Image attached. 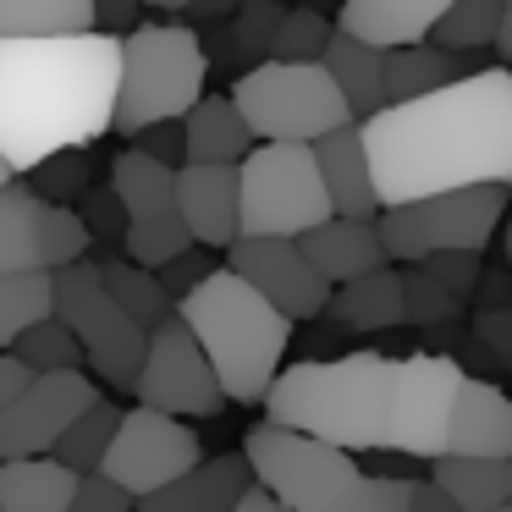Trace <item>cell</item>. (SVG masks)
I'll return each mask as SVG.
<instances>
[{
    "label": "cell",
    "instance_id": "obj_55",
    "mask_svg": "<svg viewBox=\"0 0 512 512\" xmlns=\"http://www.w3.org/2000/svg\"><path fill=\"white\" fill-rule=\"evenodd\" d=\"M501 512H512V507H501Z\"/></svg>",
    "mask_w": 512,
    "mask_h": 512
},
{
    "label": "cell",
    "instance_id": "obj_10",
    "mask_svg": "<svg viewBox=\"0 0 512 512\" xmlns=\"http://www.w3.org/2000/svg\"><path fill=\"white\" fill-rule=\"evenodd\" d=\"M50 314L72 331L83 353V375L94 386L111 391H133L138 369H144V342L149 336L105 298L100 287V265H72L61 276H50Z\"/></svg>",
    "mask_w": 512,
    "mask_h": 512
},
{
    "label": "cell",
    "instance_id": "obj_13",
    "mask_svg": "<svg viewBox=\"0 0 512 512\" xmlns=\"http://www.w3.org/2000/svg\"><path fill=\"white\" fill-rule=\"evenodd\" d=\"M199 463H204V446L193 435V424H177L149 408H122V424L105 446L100 479L116 485L127 501H144L155 490L177 485L182 474H193Z\"/></svg>",
    "mask_w": 512,
    "mask_h": 512
},
{
    "label": "cell",
    "instance_id": "obj_39",
    "mask_svg": "<svg viewBox=\"0 0 512 512\" xmlns=\"http://www.w3.org/2000/svg\"><path fill=\"white\" fill-rule=\"evenodd\" d=\"M402 276V325H419V331H435V325H452L457 314H463V303L446 298L441 287H435L430 276H424L419 265L397 270Z\"/></svg>",
    "mask_w": 512,
    "mask_h": 512
},
{
    "label": "cell",
    "instance_id": "obj_41",
    "mask_svg": "<svg viewBox=\"0 0 512 512\" xmlns=\"http://www.w3.org/2000/svg\"><path fill=\"white\" fill-rule=\"evenodd\" d=\"M419 270L446 292V298L468 303V298H474V287H479V276H485V259H479V254H430V259H419Z\"/></svg>",
    "mask_w": 512,
    "mask_h": 512
},
{
    "label": "cell",
    "instance_id": "obj_38",
    "mask_svg": "<svg viewBox=\"0 0 512 512\" xmlns=\"http://www.w3.org/2000/svg\"><path fill=\"white\" fill-rule=\"evenodd\" d=\"M281 12H287V6H276V0H248L243 12L232 17V45H226V61H243V72L265 67V61H270V39H276V28H281Z\"/></svg>",
    "mask_w": 512,
    "mask_h": 512
},
{
    "label": "cell",
    "instance_id": "obj_45",
    "mask_svg": "<svg viewBox=\"0 0 512 512\" xmlns=\"http://www.w3.org/2000/svg\"><path fill=\"white\" fill-rule=\"evenodd\" d=\"M133 149H138L144 160H155V166H166V171H182V166H188V149H182V122L144 127V133L133 138Z\"/></svg>",
    "mask_w": 512,
    "mask_h": 512
},
{
    "label": "cell",
    "instance_id": "obj_4",
    "mask_svg": "<svg viewBox=\"0 0 512 512\" xmlns=\"http://www.w3.org/2000/svg\"><path fill=\"white\" fill-rule=\"evenodd\" d=\"M177 320L199 342L226 402H265L292 342V325L265 298H254L237 276L215 270L199 292H188L177 303Z\"/></svg>",
    "mask_w": 512,
    "mask_h": 512
},
{
    "label": "cell",
    "instance_id": "obj_56",
    "mask_svg": "<svg viewBox=\"0 0 512 512\" xmlns=\"http://www.w3.org/2000/svg\"><path fill=\"white\" fill-rule=\"evenodd\" d=\"M507 78H512V72H507Z\"/></svg>",
    "mask_w": 512,
    "mask_h": 512
},
{
    "label": "cell",
    "instance_id": "obj_14",
    "mask_svg": "<svg viewBox=\"0 0 512 512\" xmlns=\"http://www.w3.org/2000/svg\"><path fill=\"white\" fill-rule=\"evenodd\" d=\"M89 232L72 210L39 204L23 188H0V276H61L72 265H89Z\"/></svg>",
    "mask_w": 512,
    "mask_h": 512
},
{
    "label": "cell",
    "instance_id": "obj_17",
    "mask_svg": "<svg viewBox=\"0 0 512 512\" xmlns=\"http://www.w3.org/2000/svg\"><path fill=\"white\" fill-rule=\"evenodd\" d=\"M226 276H237L254 298H265L270 309L287 325L298 320H320L325 303H331V287L314 276V265L298 254V243H270V237H237L226 248Z\"/></svg>",
    "mask_w": 512,
    "mask_h": 512
},
{
    "label": "cell",
    "instance_id": "obj_54",
    "mask_svg": "<svg viewBox=\"0 0 512 512\" xmlns=\"http://www.w3.org/2000/svg\"><path fill=\"white\" fill-rule=\"evenodd\" d=\"M12 182H17V177L6 171V160H0V188H12Z\"/></svg>",
    "mask_w": 512,
    "mask_h": 512
},
{
    "label": "cell",
    "instance_id": "obj_42",
    "mask_svg": "<svg viewBox=\"0 0 512 512\" xmlns=\"http://www.w3.org/2000/svg\"><path fill=\"white\" fill-rule=\"evenodd\" d=\"M215 254H204V248H188V254H177V259H166V265L155 270V281H160V292H166L171 298V309H177L182 298H188V292H199L204 281L215 276Z\"/></svg>",
    "mask_w": 512,
    "mask_h": 512
},
{
    "label": "cell",
    "instance_id": "obj_46",
    "mask_svg": "<svg viewBox=\"0 0 512 512\" xmlns=\"http://www.w3.org/2000/svg\"><path fill=\"white\" fill-rule=\"evenodd\" d=\"M67 512H133V501H127L116 485H105L100 474H89V479H78V490H72Z\"/></svg>",
    "mask_w": 512,
    "mask_h": 512
},
{
    "label": "cell",
    "instance_id": "obj_51",
    "mask_svg": "<svg viewBox=\"0 0 512 512\" xmlns=\"http://www.w3.org/2000/svg\"><path fill=\"white\" fill-rule=\"evenodd\" d=\"M496 50H501V61H507V72H512V0H501V28H496Z\"/></svg>",
    "mask_w": 512,
    "mask_h": 512
},
{
    "label": "cell",
    "instance_id": "obj_40",
    "mask_svg": "<svg viewBox=\"0 0 512 512\" xmlns=\"http://www.w3.org/2000/svg\"><path fill=\"white\" fill-rule=\"evenodd\" d=\"M72 215L83 221L89 243H100V248H122L127 221H122V204H116V193H111V188H89L78 204H72Z\"/></svg>",
    "mask_w": 512,
    "mask_h": 512
},
{
    "label": "cell",
    "instance_id": "obj_49",
    "mask_svg": "<svg viewBox=\"0 0 512 512\" xmlns=\"http://www.w3.org/2000/svg\"><path fill=\"white\" fill-rule=\"evenodd\" d=\"M28 380H34V375H28V369H23V364H17V358H12V353H0V408H6V402H12V397H17V391H23V386H28Z\"/></svg>",
    "mask_w": 512,
    "mask_h": 512
},
{
    "label": "cell",
    "instance_id": "obj_11",
    "mask_svg": "<svg viewBox=\"0 0 512 512\" xmlns=\"http://www.w3.org/2000/svg\"><path fill=\"white\" fill-rule=\"evenodd\" d=\"M463 386V369L452 358H430L413 347L408 358H391V391H386V441L380 452H397L408 463H435L446 446L452 402Z\"/></svg>",
    "mask_w": 512,
    "mask_h": 512
},
{
    "label": "cell",
    "instance_id": "obj_3",
    "mask_svg": "<svg viewBox=\"0 0 512 512\" xmlns=\"http://www.w3.org/2000/svg\"><path fill=\"white\" fill-rule=\"evenodd\" d=\"M386 391H391L386 353L303 358V364H287L270 380L265 424L309 435V441L336 446L347 457L380 452V441H386Z\"/></svg>",
    "mask_w": 512,
    "mask_h": 512
},
{
    "label": "cell",
    "instance_id": "obj_16",
    "mask_svg": "<svg viewBox=\"0 0 512 512\" xmlns=\"http://www.w3.org/2000/svg\"><path fill=\"white\" fill-rule=\"evenodd\" d=\"M100 402V386L89 375H34L0 408V463H34L50 457V446L67 435L78 413Z\"/></svg>",
    "mask_w": 512,
    "mask_h": 512
},
{
    "label": "cell",
    "instance_id": "obj_24",
    "mask_svg": "<svg viewBox=\"0 0 512 512\" xmlns=\"http://www.w3.org/2000/svg\"><path fill=\"white\" fill-rule=\"evenodd\" d=\"M182 149H188V166H243L254 138H248L243 116L232 111L226 94H204L182 116Z\"/></svg>",
    "mask_w": 512,
    "mask_h": 512
},
{
    "label": "cell",
    "instance_id": "obj_43",
    "mask_svg": "<svg viewBox=\"0 0 512 512\" xmlns=\"http://www.w3.org/2000/svg\"><path fill=\"white\" fill-rule=\"evenodd\" d=\"M408 501H413V479H375V474H364L342 496V507H336V512H408Z\"/></svg>",
    "mask_w": 512,
    "mask_h": 512
},
{
    "label": "cell",
    "instance_id": "obj_8",
    "mask_svg": "<svg viewBox=\"0 0 512 512\" xmlns=\"http://www.w3.org/2000/svg\"><path fill=\"white\" fill-rule=\"evenodd\" d=\"M243 463L281 512H336L347 490L364 479L358 457L320 446L309 435L276 430V424H254L243 435Z\"/></svg>",
    "mask_w": 512,
    "mask_h": 512
},
{
    "label": "cell",
    "instance_id": "obj_19",
    "mask_svg": "<svg viewBox=\"0 0 512 512\" xmlns=\"http://www.w3.org/2000/svg\"><path fill=\"white\" fill-rule=\"evenodd\" d=\"M177 215L193 248L237 243V166H182L177 171Z\"/></svg>",
    "mask_w": 512,
    "mask_h": 512
},
{
    "label": "cell",
    "instance_id": "obj_2",
    "mask_svg": "<svg viewBox=\"0 0 512 512\" xmlns=\"http://www.w3.org/2000/svg\"><path fill=\"white\" fill-rule=\"evenodd\" d=\"M122 39H0V160L12 177H28L50 155L94 149L111 133Z\"/></svg>",
    "mask_w": 512,
    "mask_h": 512
},
{
    "label": "cell",
    "instance_id": "obj_47",
    "mask_svg": "<svg viewBox=\"0 0 512 512\" xmlns=\"http://www.w3.org/2000/svg\"><path fill=\"white\" fill-rule=\"evenodd\" d=\"M138 23H144V12H138L133 0H105V6H94V34H105V39H127Z\"/></svg>",
    "mask_w": 512,
    "mask_h": 512
},
{
    "label": "cell",
    "instance_id": "obj_53",
    "mask_svg": "<svg viewBox=\"0 0 512 512\" xmlns=\"http://www.w3.org/2000/svg\"><path fill=\"white\" fill-rule=\"evenodd\" d=\"M507 276H512V204H507Z\"/></svg>",
    "mask_w": 512,
    "mask_h": 512
},
{
    "label": "cell",
    "instance_id": "obj_34",
    "mask_svg": "<svg viewBox=\"0 0 512 512\" xmlns=\"http://www.w3.org/2000/svg\"><path fill=\"white\" fill-rule=\"evenodd\" d=\"M12 358L28 369V375H83V353H78L72 331L56 320V314H50V320H39L34 331L17 336Z\"/></svg>",
    "mask_w": 512,
    "mask_h": 512
},
{
    "label": "cell",
    "instance_id": "obj_18",
    "mask_svg": "<svg viewBox=\"0 0 512 512\" xmlns=\"http://www.w3.org/2000/svg\"><path fill=\"white\" fill-rule=\"evenodd\" d=\"M441 457H468V463H512V397L496 380H463L452 402ZM435 457V463H441Z\"/></svg>",
    "mask_w": 512,
    "mask_h": 512
},
{
    "label": "cell",
    "instance_id": "obj_7",
    "mask_svg": "<svg viewBox=\"0 0 512 512\" xmlns=\"http://www.w3.org/2000/svg\"><path fill=\"white\" fill-rule=\"evenodd\" d=\"M232 111L243 116L248 138L254 144H320L336 127H353L342 94L331 89L320 67H281V61H265V67L243 72L232 83Z\"/></svg>",
    "mask_w": 512,
    "mask_h": 512
},
{
    "label": "cell",
    "instance_id": "obj_44",
    "mask_svg": "<svg viewBox=\"0 0 512 512\" xmlns=\"http://www.w3.org/2000/svg\"><path fill=\"white\" fill-rule=\"evenodd\" d=\"M468 342L490 358L496 369H512V309H496V314H468Z\"/></svg>",
    "mask_w": 512,
    "mask_h": 512
},
{
    "label": "cell",
    "instance_id": "obj_33",
    "mask_svg": "<svg viewBox=\"0 0 512 512\" xmlns=\"http://www.w3.org/2000/svg\"><path fill=\"white\" fill-rule=\"evenodd\" d=\"M501 28V0H446L441 23L430 28L424 45H435L441 56H468V50H490Z\"/></svg>",
    "mask_w": 512,
    "mask_h": 512
},
{
    "label": "cell",
    "instance_id": "obj_15",
    "mask_svg": "<svg viewBox=\"0 0 512 512\" xmlns=\"http://www.w3.org/2000/svg\"><path fill=\"white\" fill-rule=\"evenodd\" d=\"M133 397H138V408L166 413V419H177V424L215 419V413L226 408V397H221V386H215L210 364H204L199 342L182 331L177 314L149 331L144 369H138V380H133Z\"/></svg>",
    "mask_w": 512,
    "mask_h": 512
},
{
    "label": "cell",
    "instance_id": "obj_9",
    "mask_svg": "<svg viewBox=\"0 0 512 512\" xmlns=\"http://www.w3.org/2000/svg\"><path fill=\"white\" fill-rule=\"evenodd\" d=\"M496 221H507V188H463L380 210L375 237L391 265L408 270L430 254H485V243L496 237Z\"/></svg>",
    "mask_w": 512,
    "mask_h": 512
},
{
    "label": "cell",
    "instance_id": "obj_27",
    "mask_svg": "<svg viewBox=\"0 0 512 512\" xmlns=\"http://www.w3.org/2000/svg\"><path fill=\"white\" fill-rule=\"evenodd\" d=\"M468 72H479V67H468L457 56H441L435 45H408V50L380 56V94H386V105H408V100H424V94L468 78Z\"/></svg>",
    "mask_w": 512,
    "mask_h": 512
},
{
    "label": "cell",
    "instance_id": "obj_35",
    "mask_svg": "<svg viewBox=\"0 0 512 512\" xmlns=\"http://www.w3.org/2000/svg\"><path fill=\"white\" fill-rule=\"evenodd\" d=\"M325 45H331V17L314 12V6H287L276 39H270V61H281V67H320Z\"/></svg>",
    "mask_w": 512,
    "mask_h": 512
},
{
    "label": "cell",
    "instance_id": "obj_5",
    "mask_svg": "<svg viewBox=\"0 0 512 512\" xmlns=\"http://www.w3.org/2000/svg\"><path fill=\"white\" fill-rule=\"evenodd\" d=\"M204 83H210V56L188 23H138L122 39L111 133L138 138L144 127L182 122L204 100Z\"/></svg>",
    "mask_w": 512,
    "mask_h": 512
},
{
    "label": "cell",
    "instance_id": "obj_12",
    "mask_svg": "<svg viewBox=\"0 0 512 512\" xmlns=\"http://www.w3.org/2000/svg\"><path fill=\"white\" fill-rule=\"evenodd\" d=\"M105 188L116 193L122 204V259L138 270H160L166 259L188 254V232H182V215H177V171L144 160L138 149H122L111 160V182Z\"/></svg>",
    "mask_w": 512,
    "mask_h": 512
},
{
    "label": "cell",
    "instance_id": "obj_32",
    "mask_svg": "<svg viewBox=\"0 0 512 512\" xmlns=\"http://www.w3.org/2000/svg\"><path fill=\"white\" fill-rule=\"evenodd\" d=\"M116 424H122V408H116L111 397H100L89 413H78V419L67 424V435H61L56 446H50V463H56V468H67L72 479H89V474H100V463H105V446H111Z\"/></svg>",
    "mask_w": 512,
    "mask_h": 512
},
{
    "label": "cell",
    "instance_id": "obj_22",
    "mask_svg": "<svg viewBox=\"0 0 512 512\" xmlns=\"http://www.w3.org/2000/svg\"><path fill=\"white\" fill-rule=\"evenodd\" d=\"M298 254L314 265V276L325 281V287H347V281L369 276V270H386V248H380L375 237V221H325L314 226V232L298 237Z\"/></svg>",
    "mask_w": 512,
    "mask_h": 512
},
{
    "label": "cell",
    "instance_id": "obj_31",
    "mask_svg": "<svg viewBox=\"0 0 512 512\" xmlns=\"http://www.w3.org/2000/svg\"><path fill=\"white\" fill-rule=\"evenodd\" d=\"M100 287H105V298H111L144 336L177 314V309H171V298L160 292L155 270H138V265H127V259H100Z\"/></svg>",
    "mask_w": 512,
    "mask_h": 512
},
{
    "label": "cell",
    "instance_id": "obj_48",
    "mask_svg": "<svg viewBox=\"0 0 512 512\" xmlns=\"http://www.w3.org/2000/svg\"><path fill=\"white\" fill-rule=\"evenodd\" d=\"M496 309H512V276L496 265H485V276H479V287H474V314H496Z\"/></svg>",
    "mask_w": 512,
    "mask_h": 512
},
{
    "label": "cell",
    "instance_id": "obj_30",
    "mask_svg": "<svg viewBox=\"0 0 512 512\" xmlns=\"http://www.w3.org/2000/svg\"><path fill=\"white\" fill-rule=\"evenodd\" d=\"M78 479L50 457L34 463H0V512H67Z\"/></svg>",
    "mask_w": 512,
    "mask_h": 512
},
{
    "label": "cell",
    "instance_id": "obj_23",
    "mask_svg": "<svg viewBox=\"0 0 512 512\" xmlns=\"http://www.w3.org/2000/svg\"><path fill=\"white\" fill-rule=\"evenodd\" d=\"M309 149H314V171L325 182V199H331V221H375L380 204H375V188H369L358 127H336Z\"/></svg>",
    "mask_w": 512,
    "mask_h": 512
},
{
    "label": "cell",
    "instance_id": "obj_26",
    "mask_svg": "<svg viewBox=\"0 0 512 512\" xmlns=\"http://www.w3.org/2000/svg\"><path fill=\"white\" fill-rule=\"evenodd\" d=\"M320 72L331 78V89L342 94L353 127L386 111V94H380V56H375V50L353 45L347 34H336V28H331V45H325V56H320Z\"/></svg>",
    "mask_w": 512,
    "mask_h": 512
},
{
    "label": "cell",
    "instance_id": "obj_36",
    "mask_svg": "<svg viewBox=\"0 0 512 512\" xmlns=\"http://www.w3.org/2000/svg\"><path fill=\"white\" fill-rule=\"evenodd\" d=\"M89 177H94V155L89 149H67V155H50L45 166L28 171L23 188L34 193L39 204H61V210H72V204L94 188Z\"/></svg>",
    "mask_w": 512,
    "mask_h": 512
},
{
    "label": "cell",
    "instance_id": "obj_1",
    "mask_svg": "<svg viewBox=\"0 0 512 512\" xmlns=\"http://www.w3.org/2000/svg\"><path fill=\"white\" fill-rule=\"evenodd\" d=\"M380 210L463 188H512V78L479 67L408 105L358 122Z\"/></svg>",
    "mask_w": 512,
    "mask_h": 512
},
{
    "label": "cell",
    "instance_id": "obj_28",
    "mask_svg": "<svg viewBox=\"0 0 512 512\" xmlns=\"http://www.w3.org/2000/svg\"><path fill=\"white\" fill-rule=\"evenodd\" d=\"M94 34V0H0V39H72Z\"/></svg>",
    "mask_w": 512,
    "mask_h": 512
},
{
    "label": "cell",
    "instance_id": "obj_6",
    "mask_svg": "<svg viewBox=\"0 0 512 512\" xmlns=\"http://www.w3.org/2000/svg\"><path fill=\"white\" fill-rule=\"evenodd\" d=\"M331 221V199L303 144H254L237 166V237L298 243Z\"/></svg>",
    "mask_w": 512,
    "mask_h": 512
},
{
    "label": "cell",
    "instance_id": "obj_25",
    "mask_svg": "<svg viewBox=\"0 0 512 512\" xmlns=\"http://www.w3.org/2000/svg\"><path fill=\"white\" fill-rule=\"evenodd\" d=\"M325 314H331V325H342V331H364V336L391 331V325H402V276L391 265L369 270V276L336 287L331 303H325Z\"/></svg>",
    "mask_w": 512,
    "mask_h": 512
},
{
    "label": "cell",
    "instance_id": "obj_29",
    "mask_svg": "<svg viewBox=\"0 0 512 512\" xmlns=\"http://www.w3.org/2000/svg\"><path fill=\"white\" fill-rule=\"evenodd\" d=\"M430 485L441 490L457 512H501V507H512V463L441 457V463H430Z\"/></svg>",
    "mask_w": 512,
    "mask_h": 512
},
{
    "label": "cell",
    "instance_id": "obj_20",
    "mask_svg": "<svg viewBox=\"0 0 512 512\" xmlns=\"http://www.w3.org/2000/svg\"><path fill=\"white\" fill-rule=\"evenodd\" d=\"M441 12L446 0H347L331 17V28L347 34L353 45L375 50V56H391V50L424 45L430 28L441 23Z\"/></svg>",
    "mask_w": 512,
    "mask_h": 512
},
{
    "label": "cell",
    "instance_id": "obj_50",
    "mask_svg": "<svg viewBox=\"0 0 512 512\" xmlns=\"http://www.w3.org/2000/svg\"><path fill=\"white\" fill-rule=\"evenodd\" d=\"M408 512H457V507L430 485V479H413V501H408Z\"/></svg>",
    "mask_w": 512,
    "mask_h": 512
},
{
    "label": "cell",
    "instance_id": "obj_37",
    "mask_svg": "<svg viewBox=\"0 0 512 512\" xmlns=\"http://www.w3.org/2000/svg\"><path fill=\"white\" fill-rule=\"evenodd\" d=\"M39 320H50V276H0V353Z\"/></svg>",
    "mask_w": 512,
    "mask_h": 512
},
{
    "label": "cell",
    "instance_id": "obj_21",
    "mask_svg": "<svg viewBox=\"0 0 512 512\" xmlns=\"http://www.w3.org/2000/svg\"><path fill=\"white\" fill-rule=\"evenodd\" d=\"M248 490H254V474H248L243 452H221V457H204L177 485L133 501V512H237V501Z\"/></svg>",
    "mask_w": 512,
    "mask_h": 512
},
{
    "label": "cell",
    "instance_id": "obj_52",
    "mask_svg": "<svg viewBox=\"0 0 512 512\" xmlns=\"http://www.w3.org/2000/svg\"><path fill=\"white\" fill-rule=\"evenodd\" d=\"M237 512H281V507H276V501H270V496H265V490H259V485H254V490H248V496H243V501H237Z\"/></svg>",
    "mask_w": 512,
    "mask_h": 512
}]
</instances>
